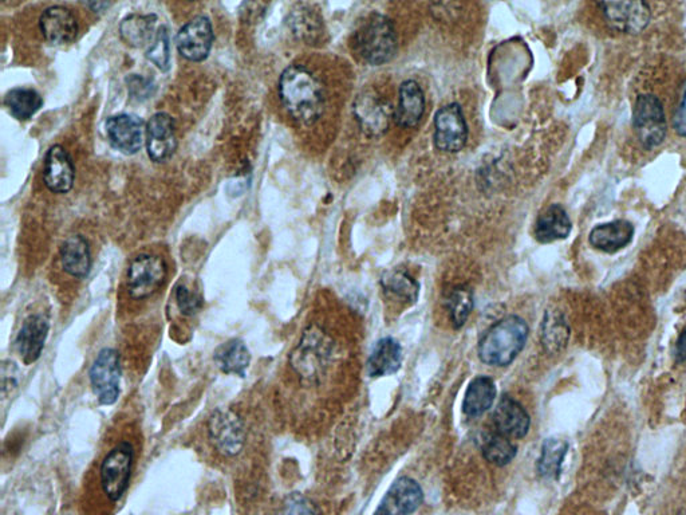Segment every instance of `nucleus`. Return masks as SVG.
Here are the masks:
<instances>
[{"label":"nucleus","mask_w":686,"mask_h":515,"mask_svg":"<svg viewBox=\"0 0 686 515\" xmlns=\"http://www.w3.org/2000/svg\"><path fill=\"white\" fill-rule=\"evenodd\" d=\"M139 424L125 418L109 428L82 487L85 515H113L124 501L141 451Z\"/></svg>","instance_id":"obj_1"},{"label":"nucleus","mask_w":686,"mask_h":515,"mask_svg":"<svg viewBox=\"0 0 686 515\" xmlns=\"http://www.w3.org/2000/svg\"><path fill=\"white\" fill-rule=\"evenodd\" d=\"M279 97L298 123L313 125L326 109V92L321 80L302 65H291L279 78Z\"/></svg>","instance_id":"obj_2"},{"label":"nucleus","mask_w":686,"mask_h":515,"mask_svg":"<svg viewBox=\"0 0 686 515\" xmlns=\"http://www.w3.org/2000/svg\"><path fill=\"white\" fill-rule=\"evenodd\" d=\"M204 443L220 462H234L246 451L248 424L234 408H218L204 423Z\"/></svg>","instance_id":"obj_3"},{"label":"nucleus","mask_w":686,"mask_h":515,"mask_svg":"<svg viewBox=\"0 0 686 515\" xmlns=\"http://www.w3.org/2000/svg\"><path fill=\"white\" fill-rule=\"evenodd\" d=\"M527 322L518 316H508L487 330L479 342L480 360L491 367H507L514 363L526 347Z\"/></svg>","instance_id":"obj_4"},{"label":"nucleus","mask_w":686,"mask_h":515,"mask_svg":"<svg viewBox=\"0 0 686 515\" xmlns=\"http://www.w3.org/2000/svg\"><path fill=\"white\" fill-rule=\"evenodd\" d=\"M354 42L358 54L369 65L388 64L397 54L396 30L392 21L382 14L369 15L358 29Z\"/></svg>","instance_id":"obj_5"},{"label":"nucleus","mask_w":686,"mask_h":515,"mask_svg":"<svg viewBox=\"0 0 686 515\" xmlns=\"http://www.w3.org/2000/svg\"><path fill=\"white\" fill-rule=\"evenodd\" d=\"M330 355L329 336L318 326H309L290 355V367L302 384H315L325 372Z\"/></svg>","instance_id":"obj_6"},{"label":"nucleus","mask_w":686,"mask_h":515,"mask_svg":"<svg viewBox=\"0 0 686 515\" xmlns=\"http://www.w3.org/2000/svg\"><path fill=\"white\" fill-rule=\"evenodd\" d=\"M167 278L168 265L163 257L149 253L137 255L126 270V293L132 301L151 300L163 288Z\"/></svg>","instance_id":"obj_7"},{"label":"nucleus","mask_w":686,"mask_h":515,"mask_svg":"<svg viewBox=\"0 0 686 515\" xmlns=\"http://www.w3.org/2000/svg\"><path fill=\"white\" fill-rule=\"evenodd\" d=\"M121 357L114 348L98 352L89 369L90 387L101 406H113L121 393Z\"/></svg>","instance_id":"obj_8"},{"label":"nucleus","mask_w":686,"mask_h":515,"mask_svg":"<svg viewBox=\"0 0 686 515\" xmlns=\"http://www.w3.org/2000/svg\"><path fill=\"white\" fill-rule=\"evenodd\" d=\"M633 128L638 140L649 151L664 143L668 125L660 98L653 94H641L637 97L633 108Z\"/></svg>","instance_id":"obj_9"},{"label":"nucleus","mask_w":686,"mask_h":515,"mask_svg":"<svg viewBox=\"0 0 686 515\" xmlns=\"http://www.w3.org/2000/svg\"><path fill=\"white\" fill-rule=\"evenodd\" d=\"M468 125L463 109L456 102L437 110L435 116V145L441 152L456 153L465 147Z\"/></svg>","instance_id":"obj_10"},{"label":"nucleus","mask_w":686,"mask_h":515,"mask_svg":"<svg viewBox=\"0 0 686 515\" xmlns=\"http://www.w3.org/2000/svg\"><path fill=\"white\" fill-rule=\"evenodd\" d=\"M214 38V30H212L210 19L204 17V15H199V17L185 23L179 33H177V50H179V53L183 55L185 60L203 62L210 55Z\"/></svg>","instance_id":"obj_11"},{"label":"nucleus","mask_w":686,"mask_h":515,"mask_svg":"<svg viewBox=\"0 0 686 515\" xmlns=\"http://www.w3.org/2000/svg\"><path fill=\"white\" fill-rule=\"evenodd\" d=\"M599 7L611 29L620 33H641L652 18L650 6L645 2H603Z\"/></svg>","instance_id":"obj_12"},{"label":"nucleus","mask_w":686,"mask_h":515,"mask_svg":"<svg viewBox=\"0 0 686 515\" xmlns=\"http://www.w3.org/2000/svg\"><path fill=\"white\" fill-rule=\"evenodd\" d=\"M354 114L362 131L368 136L380 137L388 132L393 106L374 92H364L354 102Z\"/></svg>","instance_id":"obj_13"},{"label":"nucleus","mask_w":686,"mask_h":515,"mask_svg":"<svg viewBox=\"0 0 686 515\" xmlns=\"http://www.w3.org/2000/svg\"><path fill=\"white\" fill-rule=\"evenodd\" d=\"M50 332L46 314L34 313L25 318L15 337V349L26 365L34 364L42 356Z\"/></svg>","instance_id":"obj_14"},{"label":"nucleus","mask_w":686,"mask_h":515,"mask_svg":"<svg viewBox=\"0 0 686 515\" xmlns=\"http://www.w3.org/2000/svg\"><path fill=\"white\" fill-rule=\"evenodd\" d=\"M144 120L136 114H117L106 120V135L110 144L125 155H134L143 148Z\"/></svg>","instance_id":"obj_15"},{"label":"nucleus","mask_w":686,"mask_h":515,"mask_svg":"<svg viewBox=\"0 0 686 515\" xmlns=\"http://www.w3.org/2000/svg\"><path fill=\"white\" fill-rule=\"evenodd\" d=\"M424 501V491L415 479L398 478L390 486L374 515H412Z\"/></svg>","instance_id":"obj_16"},{"label":"nucleus","mask_w":686,"mask_h":515,"mask_svg":"<svg viewBox=\"0 0 686 515\" xmlns=\"http://www.w3.org/2000/svg\"><path fill=\"white\" fill-rule=\"evenodd\" d=\"M148 155L155 163H165L177 149L175 120L168 113L153 114L147 124Z\"/></svg>","instance_id":"obj_17"},{"label":"nucleus","mask_w":686,"mask_h":515,"mask_svg":"<svg viewBox=\"0 0 686 515\" xmlns=\"http://www.w3.org/2000/svg\"><path fill=\"white\" fill-rule=\"evenodd\" d=\"M76 168L72 156L61 145H53L47 151L45 167H43V182L54 194H67L74 186Z\"/></svg>","instance_id":"obj_18"},{"label":"nucleus","mask_w":686,"mask_h":515,"mask_svg":"<svg viewBox=\"0 0 686 515\" xmlns=\"http://www.w3.org/2000/svg\"><path fill=\"white\" fill-rule=\"evenodd\" d=\"M492 419H494L496 431L510 439H522L530 431V415L524 410L522 404L508 395L500 397Z\"/></svg>","instance_id":"obj_19"},{"label":"nucleus","mask_w":686,"mask_h":515,"mask_svg":"<svg viewBox=\"0 0 686 515\" xmlns=\"http://www.w3.org/2000/svg\"><path fill=\"white\" fill-rule=\"evenodd\" d=\"M43 37L53 45H66L77 38L78 23L72 11L63 6H51L39 19Z\"/></svg>","instance_id":"obj_20"},{"label":"nucleus","mask_w":686,"mask_h":515,"mask_svg":"<svg viewBox=\"0 0 686 515\" xmlns=\"http://www.w3.org/2000/svg\"><path fill=\"white\" fill-rule=\"evenodd\" d=\"M425 112L424 90L416 81L402 82L394 121L400 128H416Z\"/></svg>","instance_id":"obj_21"},{"label":"nucleus","mask_w":686,"mask_h":515,"mask_svg":"<svg viewBox=\"0 0 686 515\" xmlns=\"http://www.w3.org/2000/svg\"><path fill=\"white\" fill-rule=\"evenodd\" d=\"M62 270L74 279H85L92 270L93 259L89 242L82 235L66 238L59 250Z\"/></svg>","instance_id":"obj_22"},{"label":"nucleus","mask_w":686,"mask_h":515,"mask_svg":"<svg viewBox=\"0 0 686 515\" xmlns=\"http://www.w3.org/2000/svg\"><path fill=\"white\" fill-rule=\"evenodd\" d=\"M634 237L633 224L628 220L599 224L589 235V243L595 250L614 254L630 245Z\"/></svg>","instance_id":"obj_23"},{"label":"nucleus","mask_w":686,"mask_h":515,"mask_svg":"<svg viewBox=\"0 0 686 515\" xmlns=\"http://www.w3.org/2000/svg\"><path fill=\"white\" fill-rule=\"evenodd\" d=\"M570 216L561 204H553L539 216L535 224V238L540 243L562 241L571 233Z\"/></svg>","instance_id":"obj_24"},{"label":"nucleus","mask_w":686,"mask_h":515,"mask_svg":"<svg viewBox=\"0 0 686 515\" xmlns=\"http://www.w3.org/2000/svg\"><path fill=\"white\" fill-rule=\"evenodd\" d=\"M402 348L400 342L392 337H385L378 341L368 361L370 377H384L394 375L400 371L402 365Z\"/></svg>","instance_id":"obj_25"},{"label":"nucleus","mask_w":686,"mask_h":515,"mask_svg":"<svg viewBox=\"0 0 686 515\" xmlns=\"http://www.w3.org/2000/svg\"><path fill=\"white\" fill-rule=\"evenodd\" d=\"M496 400V385L488 376H477L465 392L463 410L469 418L486 414Z\"/></svg>","instance_id":"obj_26"},{"label":"nucleus","mask_w":686,"mask_h":515,"mask_svg":"<svg viewBox=\"0 0 686 515\" xmlns=\"http://www.w3.org/2000/svg\"><path fill=\"white\" fill-rule=\"evenodd\" d=\"M570 340V326L559 310H548L540 326V341L544 351L558 355L567 347Z\"/></svg>","instance_id":"obj_27"},{"label":"nucleus","mask_w":686,"mask_h":515,"mask_svg":"<svg viewBox=\"0 0 686 515\" xmlns=\"http://www.w3.org/2000/svg\"><path fill=\"white\" fill-rule=\"evenodd\" d=\"M215 363L220 371L226 375L246 377V372L251 363L250 351L247 345L240 340H231L223 344L215 352Z\"/></svg>","instance_id":"obj_28"},{"label":"nucleus","mask_w":686,"mask_h":515,"mask_svg":"<svg viewBox=\"0 0 686 515\" xmlns=\"http://www.w3.org/2000/svg\"><path fill=\"white\" fill-rule=\"evenodd\" d=\"M567 451H569V443L565 440L555 438L544 440L538 465H536L540 477L547 481H557L561 477Z\"/></svg>","instance_id":"obj_29"},{"label":"nucleus","mask_w":686,"mask_h":515,"mask_svg":"<svg viewBox=\"0 0 686 515\" xmlns=\"http://www.w3.org/2000/svg\"><path fill=\"white\" fill-rule=\"evenodd\" d=\"M480 448H482L484 459L499 467L510 465L518 452V448L510 438L500 434L499 431L484 432L480 436Z\"/></svg>","instance_id":"obj_30"},{"label":"nucleus","mask_w":686,"mask_h":515,"mask_svg":"<svg viewBox=\"0 0 686 515\" xmlns=\"http://www.w3.org/2000/svg\"><path fill=\"white\" fill-rule=\"evenodd\" d=\"M156 15L133 14L126 17L120 25L122 39L133 47H143L152 42L155 30Z\"/></svg>","instance_id":"obj_31"},{"label":"nucleus","mask_w":686,"mask_h":515,"mask_svg":"<svg viewBox=\"0 0 686 515\" xmlns=\"http://www.w3.org/2000/svg\"><path fill=\"white\" fill-rule=\"evenodd\" d=\"M380 282L386 293L393 294L400 300L409 304H415L419 300L420 283L408 271L401 269L385 271Z\"/></svg>","instance_id":"obj_32"},{"label":"nucleus","mask_w":686,"mask_h":515,"mask_svg":"<svg viewBox=\"0 0 686 515\" xmlns=\"http://www.w3.org/2000/svg\"><path fill=\"white\" fill-rule=\"evenodd\" d=\"M5 105L15 119L27 121L42 108L43 98L37 90L15 88L6 94Z\"/></svg>","instance_id":"obj_33"},{"label":"nucleus","mask_w":686,"mask_h":515,"mask_svg":"<svg viewBox=\"0 0 686 515\" xmlns=\"http://www.w3.org/2000/svg\"><path fill=\"white\" fill-rule=\"evenodd\" d=\"M289 27L294 35L311 45L319 41L323 34V23L321 17L314 10L303 6L291 11L289 17Z\"/></svg>","instance_id":"obj_34"},{"label":"nucleus","mask_w":686,"mask_h":515,"mask_svg":"<svg viewBox=\"0 0 686 515\" xmlns=\"http://www.w3.org/2000/svg\"><path fill=\"white\" fill-rule=\"evenodd\" d=\"M445 305H447L452 325L456 329L463 328L475 306L473 290L467 285L456 286L449 292Z\"/></svg>","instance_id":"obj_35"},{"label":"nucleus","mask_w":686,"mask_h":515,"mask_svg":"<svg viewBox=\"0 0 686 515\" xmlns=\"http://www.w3.org/2000/svg\"><path fill=\"white\" fill-rule=\"evenodd\" d=\"M147 58L161 70L168 72L171 68V41H169L168 29L161 26L157 31L155 41L147 51Z\"/></svg>","instance_id":"obj_36"},{"label":"nucleus","mask_w":686,"mask_h":515,"mask_svg":"<svg viewBox=\"0 0 686 515\" xmlns=\"http://www.w3.org/2000/svg\"><path fill=\"white\" fill-rule=\"evenodd\" d=\"M275 515H319L317 506L301 493L287 495Z\"/></svg>","instance_id":"obj_37"},{"label":"nucleus","mask_w":686,"mask_h":515,"mask_svg":"<svg viewBox=\"0 0 686 515\" xmlns=\"http://www.w3.org/2000/svg\"><path fill=\"white\" fill-rule=\"evenodd\" d=\"M177 309L184 317H193L203 309V298L187 285H179L175 290Z\"/></svg>","instance_id":"obj_38"},{"label":"nucleus","mask_w":686,"mask_h":515,"mask_svg":"<svg viewBox=\"0 0 686 515\" xmlns=\"http://www.w3.org/2000/svg\"><path fill=\"white\" fill-rule=\"evenodd\" d=\"M126 84H128L130 96L137 101L148 100L149 97L153 96L156 89L152 80L137 76V74H133V76L126 78Z\"/></svg>","instance_id":"obj_39"},{"label":"nucleus","mask_w":686,"mask_h":515,"mask_svg":"<svg viewBox=\"0 0 686 515\" xmlns=\"http://www.w3.org/2000/svg\"><path fill=\"white\" fill-rule=\"evenodd\" d=\"M3 396L13 393L21 381V371L13 361H5L2 369Z\"/></svg>","instance_id":"obj_40"},{"label":"nucleus","mask_w":686,"mask_h":515,"mask_svg":"<svg viewBox=\"0 0 686 515\" xmlns=\"http://www.w3.org/2000/svg\"><path fill=\"white\" fill-rule=\"evenodd\" d=\"M673 127L676 129L678 136L686 139V84L684 92H682L680 104H678L676 112H674Z\"/></svg>","instance_id":"obj_41"},{"label":"nucleus","mask_w":686,"mask_h":515,"mask_svg":"<svg viewBox=\"0 0 686 515\" xmlns=\"http://www.w3.org/2000/svg\"><path fill=\"white\" fill-rule=\"evenodd\" d=\"M674 360H676L677 364H682L686 361V326L684 330H682V333L680 334V337H678V340L676 342Z\"/></svg>","instance_id":"obj_42"},{"label":"nucleus","mask_w":686,"mask_h":515,"mask_svg":"<svg viewBox=\"0 0 686 515\" xmlns=\"http://www.w3.org/2000/svg\"><path fill=\"white\" fill-rule=\"evenodd\" d=\"M86 6L90 7L94 11V13H101V11H104L105 9H108L110 6L109 3H86Z\"/></svg>","instance_id":"obj_43"}]
</instances>
